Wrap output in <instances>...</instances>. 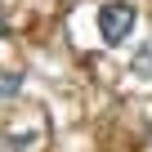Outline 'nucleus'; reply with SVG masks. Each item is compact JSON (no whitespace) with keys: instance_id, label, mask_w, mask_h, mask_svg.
I'll use <instances>...</instances> for the list:
<instances>
[{"instance_id":"obj_1","label":"nucleus","mask_w":152,"mask_h":152,"mask_svg":"<svg viewBox=\"0 0 152 152\" xmlns=\"http://www.w3.org/2000/svg\"><path fill=\"white\" fill-rule=\"evenodd\" d=\"M134 31V5H125V0H112V5L99 9V36L107 45H121L125 36Z\"/></svg>"},{"instance_id":"obj_2","label":"nucleus","mask_w":152,"mask_h":152,"mask_svg":"<svg viewBox=\"0 0 152 152\" xmlns=\"http://www.w3.org/2000/svg\"><path fill=\"white\" fill-rule=\"evenodd\" d=\"M130 72L139 76V81H152V40H143V45L134 49V58H130Z\"/></svg>"},{"instance_id":"obj_3","label":"nucleus","mask_w":152,"mask_h":152,"mask_svg":"<svg viewBox=\"0 0 152 152\" xmlns=\"http://www.w3.org/2000/svg\"><path fill=\"white\" fill-rule=\"evenodd\" d=\"M23 90V72H14V67H0V99H14Z\"/></svg>"},{"instance_id":"obj_4","label":"nucleus","mask_w":152,"mask_h":152,"mask_svg":"<svg viewBox=\"0 0 152 152\" xmlns=\"http://www.w3.org/2000/svg\"><path fill=\"white\" fill-rule=\"evenodd\" d=\"M0 31H5V23H0Z\"/></svg>"}]
</instances>
